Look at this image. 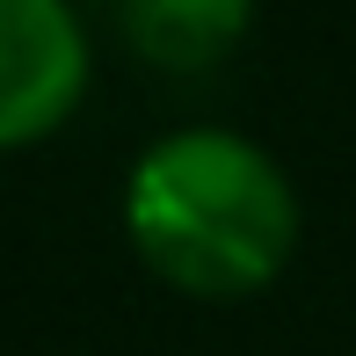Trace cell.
I'll use <instances>...</instances> for the list:
<instances>
[{
	"label": "cell",
	"mask_w": 356,
	"mask_h": 356,
	"mask_svg": "<svg viewBox=\"0 0 356 356\" xmlns=\"http://www.w3.org/2000/svg\"><path fill=\"white\" fill-rule=\"evenodd\" d=\"M124 233L182 298H254L298 254V189L254 138L189 124L131 160Z\"/></svg>",
	"instance_id": "6da1fadb"
},
{
	"label": "cell",
	"mask_w": 356,
	"mask_h": 356,
	"mask_svg": "<svg viewBox=\"0 0 356 356\" xmlns=\"http://www.w3.org/2000/svg\"><path fill=\"white\" fill-rule=\"evenodd\" d=\"M88 95V37L66 0H0V145H37Z\"/></svg>",
	"instance_id": "7a4b0ae2"
},
{
	"label": "cell",
	"mask_w": 356,
	"mask_h": 356,
	"mask_svg": "<svg viewBox=\"0 0 356 356\" xmlns=\"http://www.w3.org/2000/svg\"><path fill=\"white\" fill-rule=\"evenodd\" d=\"M131 51L160 73H211L254 22V0H117Z\"/></svg>",
	"instance_id": "3957f363"
}]
</instances>
